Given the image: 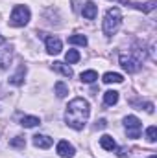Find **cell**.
<instances>
[{
    "instance_id": "1",
    "label": "cell",
    "mask_w": 157,
    "mask_h": 158,
    "mask_svg": "<svg viewBox=\"0 0 157 158\" xmlns=\"http://www.w3.org/2000/svg\"><path fill=\"white\" fill-rule=\"evenodd\" d=\"M89 114H91L89 103L83 98H74L65 110V123L74 131H81L89 119Z\"/></svg>"
},
{
    "instance_id": "2",
    "label": "cell",
    "mask_w": 157,
    "mask_h": 158,
    "mask_svg": "<svg viewBox=\"0 0 157 158\" xmlns=\"http://www.w3.org/2000/svg\"><path fill=\"white\" fill-rule=\"evenodd\" d=\"M120 24H122V13H120V9H118V7H109V9L105 11L104 22H102L104 33H105L107 37L115 35L118 31V28H120Z\"/></svg>"
},
{
    "instance_id": "3",
    "label": "cell",
    "mask_w": 157,
    "mask_h": 158,
    "mask_svg": "<svg viewBox=\"0 0 157 158\" xmlns=\"http://www.w3.org/2000/svg\"><path fill=\"white\" fill-rule=\"evenodd\" d=\"M30 17H32V13H30L28 6H15L9 15V24L15 28H22L30 22Z\"/></svg>"
},
{
    "instance_id": "4",
    "label": "cell",
    "mask_w": 157,
    "mask_h": 158,
    "mask_svg": "<svg viewBox=\"0 0 157 158\" xmlns=\"http://www.w3.org/2000/svg\"><path fill=\"white\" fill-rule=\"evenodd\" d=\"M124 127L128 132V138H139L142 132V123L137 116H126L124 118Z\"/></svg>"
},
{
    "instance_id": "5",
    "label": "cell",
    "mask_w": 157,
    "mask_h": 158,
    "mask_svg": "<svg viewBox=\"0 0 157 158\" xmlns=\"http://www.w3.org/2000/svg\"><path fill=\"white\" fill-rule=\"evenodd\" d=\"M118 61H120V66L126 70V72H129V74H133V72H137L139 68H141V61L139 59H135L131 53H120V57H118Z\"/></svg>"
},
{
    "instance_id": "6",
    "label": "cell",
    "mask_w": 157,
    "mask_h": 158,
    "mask_svg": "<svg viewBox=\"0 0 157 158\" xmlns=\"http://www.w3.org/2000/svg\"><path fill=\"white\" fill-rule=\"evenodd\" d=\"M44 42H46V52L50 53V55H57V53H61V50H63V44H61V40L57 39V37H44Z\"/></svg>"
},
{
    "instance_id": "7",
    "label": "cell",
    "mask_w": 157,
    "mask_h": 158,
    "mask_svg": "<svg viewBox=\"0 0 157 158\" xmlns=\"http://www.w3.org/2000/svg\"><path fill=\"white\" fill-rule=\"evenodd\" d=\"M56 149H57V155H59L61 158H72V156H74V153H76V151H74V147H72L67 140L57 142V147H56Z\"/></svg>"
},
{
    "instance_id": "8",
    "label": "cell",
    "mask_w": 157,
    "mask_h": 158,
    "mask_svg": "<svg viewBox=\"0 0 157 158\" xmlns=\"http://www.w3.org/2000/svg\"><path fill=\"white\" fill-rule=\"evenodd\" d=\"M11 59H13V50H11V48H7V46H6V48H2V50H0V70H2V72L9 68Z\"/></svg>"
},
{
    "instance_id": "9",
    "label": "cell",
    "mask_w": 157,
    "mask_h": 158,
    "mask_svg": "<svg viewBox=\"0 0 157 158\" xmlns=\"http://www.w3.org/2000/svg\"><path fill=\"white\" fill-rule=\"evenodd\" d=\"M96 13H98V6H96L94 2H85V4H83L81 15H83L85 19L92 20V19H96Z\"/></svg>"
},
{
    "instance_id": "10",
    "label": "cell",
    "mask_w": 157,
    "mask_h": 158,
    "mask_svg": "<svg viewBox=\"0 0 157 158\" xmlns=\"http://www.w3.org/2000/svg\"><path fill=\"white\" fill-rule=\"evenodd\" d=\"M52 138L50 136H46V134H35L34 136V145L35 147H39V149H48V147H52Z\"/></svg>"
},
{
    "instance_id": "11",
    "label": "cell",
    "mask_w": 157,
    "mask_h": 158,
    "mask_svg": "<svg viewBox=\"0 0 157 158\" xmlns=\"http://www.w3.org/2000/svg\"><path fill=\"white\" fill-rule=\"evenodd\" d=\"M52 68H54L56 72H59L61 76H65V77H72V76H74V72H72V68H70L69 64H65V63H59V61H56Z\"/></svg>"
},
{
    "instance_id": "12",
    "label": "cell",
    "mask_w": 157,
    "mask_h": 158,
    "mask_svg": "<svg viewBox=\"0 0 157 158\" xmlns=\"http://www.w3.org/2000/svg\"><path fill=\"white\" fill-rule=\"evenodd\" d=\"M24 77H26V66L22 64V66H19L17 74L9 77V83H11V85H15V86H19V85H22V83H24Z\"/></svg>"
},
{
    "instance_id": "13",
    "label": "cell",
    "mask_w": 157,
    "mask_h": 158,
    "mask_svg": "<svg viewBox=\"0 0 157 158\" xmlns=\"http://www.w3.org/2000/svg\"><path fill=\"white\" fill-rule=\"evenodd\" d=\"M100 145H102L105 151H115V149H117V142H115L113 136H109V134L100 136Z\"/></svg>"
},
{
    "instance_id": "14",
    "label": "cell",
    "mask_w": 157,
    "mask_h": 158,
    "mask_svg": "<svg viewBox=\"0 0 157 158\" xmlns=\"http://www.w3.org/2000/svg\"><path fill=\"white\" fill-rule=\"evenodd\" d=\"M41 123V119L37 116H22L20 118V125L26 127V129H32V127H37Z\"/></svg>"
},
{
    "instance_id": "15",
    "label": "cell",
    "mask_w": 157,
    "mask_h": 158,
    "mask_svg": "<svg viewBox=\"0 0 157 158\" xmlns=\"http://www.w3.org/2000/svg\"><path fill=\"white\" fill-rule=\"evenodd\" d=\"M118 101V92L117 90H107L105 94H104V103L105 105H117Z\"/></svg>"
},
{
    "instance_id": "16",
    "label": "cell",
    "mask_w": 157,
    "mask_h": 158,
    "mask_svg": "<svg viewBox=\"0 0 157 158\" xmlns=\"http://www.w3.org/2000/svg\"><path fill=\"white\" fill-rule=\"evenodd\" d=\"M54 88H56V96H57L59 99H63V98H67V94H69V86H67V85H65L63 81H57Z\"/></svg>"
},
{
    "instance_id": "17",
    "label": "cell",
    "mask_w": 157,
    "mask_h": 158,
    "mask_svg": "<svg viewBox=\"0 0 157 158\" xmlns=\"http://www.w3.org/2000/svg\"><path fill=\"white\" fill-rule=\"evenodd\" d=\"M124 77L117 74V72H107V74H104V83H107V85H111V83H122Z\"/></svg>"
},
{
    "instance_id": "18",
    "label": "cell",
    "mask_w": 157,
    "mask_h": 158,
    "mask_svg": "<svg viewBox=\"0 0 157 158\" xmlns=\"http://www.w3.org/2000/svg\"><path fill=\"white\" fill-rule=\"evenodd\" d=\"M79 79H81L83 83H94V81L98 79V74H96L94 70H85V72H81Z\"/></svg>"
},
{
    "instance_id": "19",
    "label": "cell",
    "mask_w": 157,
    "mask_h": 158,
    "mask_svg": "<svg viewBox=\"0 0 157 158\" xmlns=\"http://www.w3.org/2000/svg\"><path fill=\"white\" fill-rule=\"evenodd\" d=\"M65 61H67L69 64H74V63H78V61H79L78 50H69V52L65 53Z\"/></svg>"
},
{
    "instance_id": "20",
    "label": "cell",
    "mask_w": 157,
    "mask_h": 158,
    "mask_svg": "<svg viewBox=\"0 0 157 158\" xmlns=\"http://www.w3.org/2000/svg\"><path fill=\"white\" fill-rule=\"evenodd\" d=\"M146 140H148L150 143H154V142L157 140V127L155 125H152V127L146 129Z\"/></svg>"
},
{
    "instance_id": "21",
    "label": "cell",
    "mask_w": 157,
    "mask_h": 158,
    "mask_svg": "<svg viewBox=\"0 0 157 158\" xmlns=\"http://www.w3.org/2000/svg\"><path fill=\"white\" fill-rule=\"evenodd\" d=\"M70 44H78V46H87V37L85 35H72L69 39Z\"/></svg>"
},
{
    "instance_id": "22",
    "label": "cell",
    "mask_w": 157,
    "mask_h": 158,
    "mask_svg": "<svg viewBox=\"0 0 157 158\" xmlns=\"http://www.w3.org/2000/svg\"><path fill=\"white\" fill-rule=\"evenodd\" d=\"M9 145H11V147H24V145H26V142H24V138H22V136H17V138H13V140L9 142Z\"/></svg>"
},
{
    "instance_id": "23",
    "label": "cell",
    "mask_w": 157,
    "mask_h": 158,
    "mask_svg": "<svg viewBox=\"0 0 157 158\" xmlns=\"http://www.w3.org/2000/svg\"><path fill=\"white\" fill-rule=\"evenodd\" d=\"M146 112H148V114L154 112V105H152V103H146Z\"/></svg>"
},
{
    "instance_id": "24",
    "label": "cell",
    "mask_w": 157,
    "mask_h": 158,
    "mask_svg": "<svg viewBox=\"0 0 157 158\" xmlns=\"http://www.w3.org/2000/svg\"><path fill=\"white\" fill-rule=\"evenodd\" d=\"M105 125H107V123H105V119H100V121H98V125H96V127H100V129H104V127H105Z\"/></svg>"
},
{
    "instance_id": "25",
    "label": "cell",
    "mask_w": 157,
    "mask_h": 158,
    "mask_svg": "<svg viewBox=\"0 0 157 158\" xmlns=\"http://www.w3.org/2000/svg\"><path fill=\"white\" fill-rule=\"evenodd\" d=\"M4 42H6V39H4V37H2V35H0V46H2V44H4Z\"/></svg>"
},
{
    "instance_id": "26",
    "label": "cell",
    "mask_w": 157,
    "mask_h": 158,
    "mask_svg": "<svg viewBox=\"0 0 157 158\" xmlns=\"http://www.w3.org/2000/svg\"><path fill=\"white\" fill-rule=\"evenodd\" d=\"M150 158H157V156H155V155H152V156H150Z\"/></svg>"
}]
</instances>
